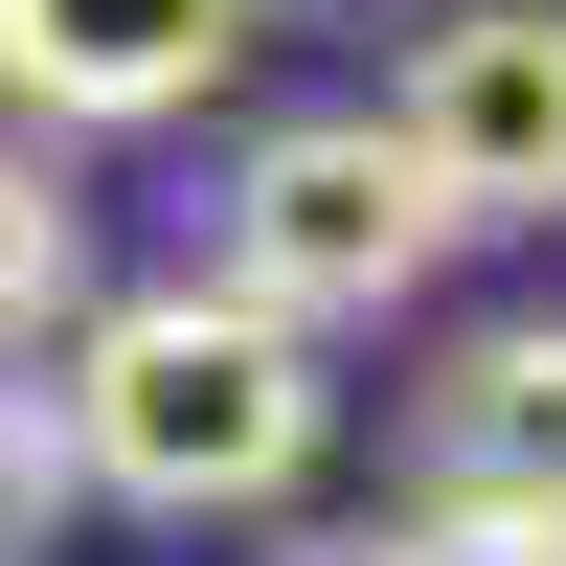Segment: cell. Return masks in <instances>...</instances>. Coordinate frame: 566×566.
<instances>
[{
    "mask_svg": "<svg viewBox=\"0 0 566 566\" xmlns=\"http://www.w3.org/2000/svg\"><path fill=\"white\" fill-rule=\"evenodd\" d=\"M45 431H69V499H136V522H272V499L317 476V431H340V386H317V340H272L250 295L159 272V295L69 317Z\"/></svg>",
    "mask_w": 566,
    "mask_h": 566,
    "instance_id": "6da1fadb",
    "label": "cell"
},
{
    "mask_svg": "<svg viewBox=\"0 0 566 566\" xmlns=\"http://www.w3.org/2000/svg\"><path fill=\"white\" fill-rule=\"evenodd\" d=\"M431 250H453V205L408 181L386 114H272L250 159H227V205H205V295H250L272 340L408 317V295H431Z\"/></svg>",
    "mask_w": 566,
    "mask_h": 566,
    "instance_id": "7a4b0ae2",
    "label": "cell"
},
{
    "mask_svg": "<svg viewBox=\"0 0 566 566\" xmlns=\"http://www.w3.org/2000/svg\"><path fill=\"white\" fill-rule=\"evenodd\" d=\"M386 136L453 227H566V0H431L386 69Z\"/></svg>",
    "mask_w": 566,
    "mask_h": 566,
    "instance_id": "3957f363",
    "label": "cell"
},
{
    "mask_svg": "<svg viewBox=\"0 0 566 566\" xmlns=\"http://www.w3.org/2000/svg\"><path fill=\"white\" fill-rule=\"evenodd\" d=\"M250 69V0H0V114L45 136H159Z\"/></svg>",
    "mask_w": 566,
    "mask_h": 566,
    "instance_id": "277c9868",
    "label": "cell"
},
{
    "mask_svg": "<svg viewBox=\"0 0 566 566\" xmlns=\"http://www.w3.org/2000/svg\"><path fill=\"white\" fill-rule=\"evenodd\" d=\"M408 476H431V522H544L566 544V317H476L408 386Z\"/></svg>",
    "mask_w": 566,
    "mask_h": 566,
    "instance_id": "5b68a950",
    "label": "cell"
},
{
    "mask_svg": "<svg viewBox=\"0 0 566 566\" xmlns=\"http://www.w3.org/2000/svg\"><path fill=\"white\" fill-rule=\"evenodd\" d=\"M69 295H91V205H69V181L23 159V136H0V363H23L45 317H69Z\"/></svg>",
    "mask_w": 566,
    "mask_h": 566,
    "instance_id": "8992f818",
    "label": "cell"
},
{
    "mask_svg": "<svg viewBox=\"0 0 566 566\" xmlns=\"http://www.w3.org/2000/svg\"><path fill=\"white\" fill-rule=\"evenodd\" d=\"M69 544V431H45V386H0V566Z\"/></svg>",
    "mask_w": 566,
    "mask_h": 566,
    "instance_id": "52a82bcc",
    "label": "cell"
},
{
    "mask_svg": "<svg viewBox=\"0 0 566 566\" xmlns=\"http://www.w3.org/2000/svg\"><path fill=\"white\" fill-rule=\"evenodd\" d=\"M340 566H566L544 522H408V544H340Z\"/></svg>",
    "mask_w": 566,
    "mask_h": 566,
    "instance_id": "ba28073f",
    "label": "cell"
},
{
    "mask_svg": "<svg viewBox=\"0 0 566 566\" xmlns=\"http://www.w3.org/2000/svg\"><path fill=\"white\" fill-rule=\"evenodd\" d=\"M272 23H408V0H250V45H272Z\"/></svg>",
    "mask_w": 566,
    "mask_h": 566,
    "instance_id": "9c48e42d",
    "label": "cell"
}]
</instances>
